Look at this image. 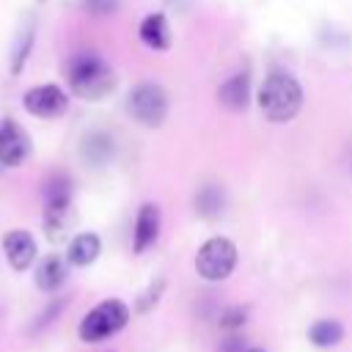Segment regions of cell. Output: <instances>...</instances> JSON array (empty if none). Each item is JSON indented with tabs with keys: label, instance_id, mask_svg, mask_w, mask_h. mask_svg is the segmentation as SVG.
Wrapping results in <instances>:
<instances>
[{
	"label": "cell",
	"instance_id": "cell-1",
	"mask_svg": "<svg viewBox=\"0 0 352 352\" xmlns=\"http://www.w3.org/2000/svg\"><path fill=\"white\" fill-rule=\"evenodd\" d=\"M66 82H69L74 96H80L85 102H99L116 88V74L99 52L82 50V52H74L69 58Z\"/></svg>",
	"mask_w": 352,
	"mask_h": 352
},
{
	"label": "cell",
	"instance_id": "cell-2",
	"mask_svg": "<svg viewBox=\"0 0 352 352\" xmlns=\"http://www.w3.org/2000/svg\"><path fill=\"white\" fill-rule=\"evenodd\" d=\"M258 110L267 121L272 124H286L292 121L300 107H302V88L300 82L286 74V72H272L270 77H264L261 88H258Z\"/></svg>",
	"mask_w": 352,
	"mask_h": 352
},
{
	"label": "cell",
	"instance_id": "cell-3",
	"mask_svg": "<svg viewBox=\"0 0 352 352\" xmlns=\"http://www.w3.org/2000/svg\"><path fill=\"white\" fill-rule=\"evenodd\" d=\"M126 322H129V308L121 300H102L80 319L77 336L85 344H99V341L121 333L126 327Z\"/></svg>",
	"mask_w": 352,
	"mask_h": 352
},
{
	"label": "cell",
	"instance_id": "cell-4",
	"mask_svg": "<svg viewBox=\"0 0 352 352\" xmlns=\"http://www.w3.org/2000/svg\"><path fill=\"white\" fill-rule=\"evenodd\" d=\"M234 267H236V245L228 236H212L195 253V272L209 283L226 280L234 272Z\"/></svg>",
	"mask_w": 352,
	"mask_h": 352
},
{
	"label": "cell",
	"instance_id": "cell-5",
	"mask_svg": "<svg viewBox=\"0 0 352 352\" xmlns=\"http://www.w3.org/2000/svg\"><path fill=\"white\" fill-rule=\"evenodd\" d=\"M126 113L143 126H162L168 118V94L157 82H138L126 94Z\"/></svg>",
	"mask_w": 352,
	"mask_h": 352
},
{
	"label": "cell",
	"instance_id": "cell-6",
	"mask_svg": "<svg viewBox=\"0 0 352 352\" xmlns=\"http://www.w3.org/2000/svg\"><path fill=\"white\" fill-rule=\"evenodd\" d=\"M72 209V179L66 173H52L44 182V228L55 239L63 234Z\"/></svg>",
	"mask_w": 352,
	"mask_h": 352
},
{
	"label": "cell",
	"instance_id": "cell-7",
	"mask_svg": "<svg viewBox=\"0 0 352 352\" xmlns=\"http://www.w3.org/2000/svg\"><path fill=\"white\" fill-rule=\"evenodd\" d=\"M22 107L36 118H60L69 110V96L55 82H41L25 91Z\"/></svg>",
	"mask_w": 352,
	"mask_h": 352
},
{
	"label": "cell",
	"instance_id": "cell-8",
	"mask_svg": "<svg viewBox=\"0 0 352 352\" xmlns=\"http://www.w3.org/2000/svg\"><path fill=\"white\" fill-rule=\"evenodd\" d=\"M28 157H30V138H28V132L14 118H3L0 121V165L19 168Z\"/></svg>",
	"mask_w": 352,
	"mask_h": 352
},
{
	"label": "cell",
	"instance_id": "cell-9",
	"mask_svg": "<svg viewBox=\"0 0 352 352\" xmlns=\"http://www.w3.org/2000/svg\"><path fill=\"white\" fill-rule=\"evenodd\" d=\"M3 253H6V261L11 270L16 272H25L36 256H38V248H36V239L30 231L25 228H11L3 234Z\"/></svg>",
	"mask_w": 352,
	"mask_h": 352
},
{
	"label": "cell",
	"instance_id": "cell-10",
	"mask_svg": "<svg viewBox=\"0 0 352 352\" xmlns=\"http://www.w3.org/2000/svg\"><path fill=\"white\" fill-rule=\"evenodd\" d=\"M160 206L157 204H151V201H146V204H140V209H138V214H135V231H132V250L135 253H146L154 242H157V236H160Z\"/></svg>",
	"mask_w": 352,
	"mask_h": 352
},
{
	"label": "cell",
	"instance_id": "cell-11",
	"mask_svg": "<svg viewBox=\"0 0 352 352\" xmlns=\"http://www.w3.org/2000/svg\"><path fill=\"white\" fill-rule=\"evenodd\" d=\"M217 99H220L223 107H228V110H234V113L245 110V107L250 104V77H248V72L231 74V77L217 88Z\"/></svg>",
	"mask_w": 352,
	"mask_h": 352
},
{
	"label": "cell",
	"instance_id": "cell-12",
	"mask_svg": "<svg viewBox=\"0 0 352 352\" xmlns=\"http://www.w3.org/2000/svg\"><path fill=\"white\" fill-rule=\"evenodd\" d=\"M36 286L41 289V292H47V294H55L63 283H66V278H69V270H66V261L60 258V256H55V253H50V256H44L41 261H38V267H36Z\"/></svg>",
	"mask_w": 352,
	"mask_h": 352
},
{
	"label": "cell",
	"instance_id": "cell-13",
	"mask_svg": "<svg viewBox=\"0 0 352 352\" xmlns=\"http://www.w3.org/2000/svg\"><path fill=\"white\" fill-rule=\"evenodd\" d=\"M102 253V239L94 234V231H82L77 234L72 242H69V250H66V261L72 267H91Z\"/></svg>",
	"mask_w": 352,
	"mask_h": 352
},
{
	"label": "cell",
	"instance_id": "cell-14",
	"mask_svg": "<svg viewBox=\"0 0 352 352\" xmlns=\"http://www.w3.org/2000/svg\"><path fill=\"white\" fill-rule=\"evenodd\" d=\"M138 36L148 50H168L170 47V28L165 14H148L138 25Z\"/></svg>",
	"mask_w": 352,
	"mask_h": 352
},
{
	"label": "cell",
	"instance_id": "cell-15",
	"mask_svg": "<svg viewBox=\"0 0 352 352\" xmlns=\"http://www.w3.org/2000/svg\"><path fill=\"white\" fill-rule=\"evenodd\" d=\"M113 151H116V143L110 135L104 132H88L82 138V146H80V154L88 165L99 168V165H107L113 160Z\"/></svg>",
	"mask_w": 352,
	"mask_h": 352
},
{
	"label": "cell",
	"instance_id": "cell-16",
	"mask_svg": "<svg viewBox=\"0 0 352 352\" xmlns=\"http://www.w3.org/2000/svg\"><path fill=\"white\" fill-rule=\"evenodd\" d=\"M226 209V192L220 184H201L195 190V212L206 220L220 217Z\"/></svg>",
	"mask_w": 352,
	"mask_h": 352
},
{
	"label": "cell",
	"instance_id": "cell-17",
	"mask_svg": "<svg viewBox=\"0 0 352 352\" xmlns=\"http://www.w3.org/2000/svg\"><path fill=\"white\" fill-rule=\"evenodd\" d=\"M308 341L319 349H330L338 346L344 341V324L338 319H316L308 327Z\"/></svg>",
	"mask_w": 352,
	"mask_h": 352
},
{
	"label": "cell",
	"instance_id": "cell-18",
	"mask_svg": "<svg viewBox=\"0 0 352 352\" xmlns=\"http://www.w3.org/2000/svg\"><path fill=\"white\" fill-rule=\"evenodd\" d=\"M33 41H36V30H33V22H28V28L19 33L16 38V47L11 52V74H19L30 58V50H33Z\"/></svg>",
	"mask_w": 352,
	"mask_h": 352
},
{
	"label": "cell",
	"instance_id": "cell-19",
	"mask_svg": "<svg viewBox=\"0 0 352 352\" xmlns=\"http://www.w3.org/2000/svg\"><path fill=\"white\" fill-rule=\"evenodd\" d=\"M245 322H248V308L245 305H231L220 314V327L226 333H236L239 327H245Z\"/></svg>",
	"mask_w": 352,
	"mask_h": 352
},
{
	"label": "cell",
	"instance_id": "cell-20",
	"mask_svg": "<svg viewBox=\"0 0 352 352\" xmlns=\"http://www.w3.org/2000/svg\"><path fill=\"white\" fill-rule=\"evenodd\" d=\"M162 289H165V278H157L140 297H138V302H135V308L140 311V314H148L154 305H157V300H160V294H162Z\"/></svg>",
	"mask_w": 352,
	"mask_h": 352
},
{
	"label": "cell",
	"instance_id": "cell-21",
	"mask_svg": "<svg viewBox=\"0 0 352 352\" xmlns=\"http://www.w3.org/2000/svg\"><path fill=\"white\" fill-rule=\"evenodd\" d=\"M80 6H82V11H88L94 16H110L118 11L121 0H80Z\"/></svg>",
	"mask_w": 352,
	"mask_h": 352
},
{
	"label": "cell",
	"instance_id": "cell-22",
	"mask_svg": "<svg viewBox=\"0 0 352 352\" xmlns=\"http://www.w3.org/2000/svg\"><path fill=\"white\" fill-rule=\"evenodd\" d=\"M242 349H245V341H242V338H236V336L226 338V341H223V346H220V352H242Z\"/></svg>",
	"mask_w": 352,
	"mask_h": 352
},
{
	"label": "cell",
	"instance_id": "cell-23",
	"mask_svg": "<svg viewBox=\"0 0 352 352\" xmlns=\"http://www.w3.org/2000/svg\"><path fill=\"white\" fill-rule=\"evenodd\" d=\"M242 352H264V349H261V346H245Z\"/></svg>",
	"mask_w": 352,
	"mask_h": 352
}]
</instances>
